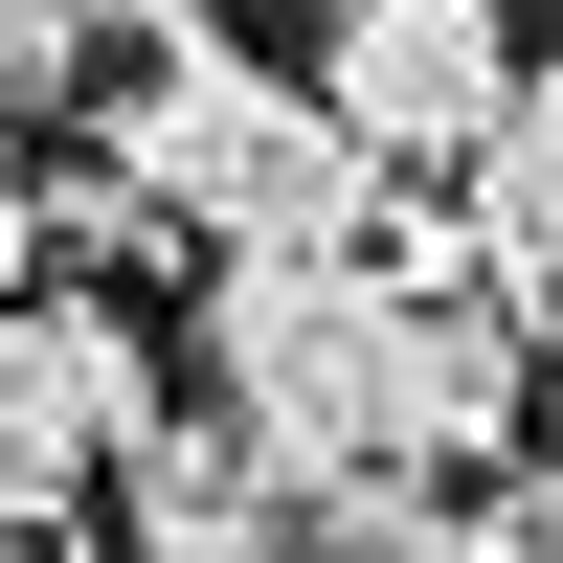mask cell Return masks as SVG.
<instances>
[{"label":"cell","mask_w":563,"mask_h":563,"mask_svg":"<svg viewBox=\"0 0 563 563\" xmlns=\"http://www.w3.org/2000/svg\"><path fill=\"white\" fill-rule=\"evenodd\" d=\"M203 406L294 496L429 474V316H406V271L384 249H225L203 271Z\"/></svg>","instance_id":"1"},{"label":"cell","mask_w":563,"mask_h":563,"mask_svg":"<svg viewBox=\"0 0 563 563\" xmlns=\"http://www.w3.org/2000/svg\"><path fill=\"white\" fill-rule=\"evenodd\" d=\"M90 158H113L203 271H225V249H384V158H361L294 68H249L225 23L135 45V68L90 90Z\"/></svg>","instance_id":"2"},{"label":"cell","mask_w":563,"mask_h":563,"mask_svg":"<svg viewBox=\"0 0 563 563\" xmlns=\"http://www.w3.org/2000/svg\"><path fill=\"white\" fill-rule=\"evenodd\" d=\"M519 90H541L519 0H339V23H316V113H339L384 180H474Z\"/></svg>","instance_id":"3"},{"label":"cell","mask_w":563,"mask_h":563,"mask_svg":"<svg viewBox=\"0 0 563 563\" xmlns=\"http://www.w3.org/2000/svg\"><path fill=\"white\" fill-rule=\"evenodd\" d=\"M113 563H316V496L271 474L225 406H180V429L113 474Z\"/></svg>","instance_id":"4"},{"label":"cell","mask_w":563,"mask_h":563,"mask_svg":"<svg viewBox=\"0 0 563 563\" xmlns=\"http://www.w3.org/2000/svg\"><path fill=\"white\" fill-rule=\"evenodd\" d=\"M23 23H45V68H68V90H113L135 45H180V23H225V0H23Z\"/></svg>","instance_id":"5"},{"label":"cell","mask_w":563,"mask_h":563,"mask_svg":"<svg viewBox=\"0 0 563 563\" xmlns=\"http://www.w3.org/2000/svg\"><path fill=\"white\" fill-rule=\"evenodd\" d=\"M0 294H45V158H23V113H0Z\"/></svg>","instance_id":"6"},{"label":"cell","mask_w":563,"mask_h":563,"mask_svg":"<svg viewBox=\"0 0 563 563\" xmlns=\"http://www.w3.org/2000/svg\"><path fill=\"white\" fill-rule=\"evenodd\" d=\"M225 23H339V0H225Z\"/></svg>","instance_id":"7"},{"label":"cell","mask_w":563,"mask_h":563,"mask_svg":"<svg viewBox=\"0 0 563 563\" xmlns=\"http://www.w3.org/2000/svg\"><path fill=\"white\" fill-rule=\"evenodd\" d=\"M0 563H68V541H0Z\"/></svg>","instance_id":"8"}]
</instances>
